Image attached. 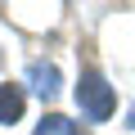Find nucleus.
Here are the masks:
<instances>
[{
  "label": "nucleus",
  "instance_id": "obj_1",
  "mask_svg": "<svg viewBox=\"0 0 135 135\" xmlns=\"http://www.w3.org/2000/svg\"><path fill=\"white\" fill-rule=\"evenodd\" d=\"M77 104H81V113L90 122H108L113 108H117V95H113V86L95 72V68H86L81 81H77Z\"/></svg>",
  "mask_w": 135,
  "mask_h": 135
},
{
  "label": "nucleus",
  "instance_id": "obj_2",
  "mask_svg": "<svg viewBox=\"0 0 135 135\" xmlns=\"http://www.w3.org/2000/svg\"><path fill=\"white\" fill-rule=\"evenodd\" d=\"M23 108H27V95H23V86L5 81V86H0V122H5V126L23 122Z\"/></svg>",
  "mask_w": 135,
  "mask_h": 135
},
{
  "label": "nucleus",
  "instance_id": "obj_3",
  "mask_svg": "<svg viewBox=\"0 0 135 135\" xmlns=\"http://www.w3.org/2000/svg\"><path fill=\"white\" fill-rule=\"evenodd\" d=\"M27 77L36 81V95H45V99L59 90V68H54V63H32V72H27Z\"/></svg>",
  "mask_w": 135,
  "mask_h": 135
},
{
  "label": "nucleus",
  "instance_id": "obj_4",
  "mask_svg": "<svg viewBox=\"0 0 135 135\" xmlns=\"http://www.w3.org/2000/svg\"><path fill=\"white\" fill-rule=\"evenodd\" d=\"M32 135H81V126L68 122L63 113H50V117H41V126H36Z\"/></svg>",
  "mask_w": 135,
  "mask_h": 135
}]
</instances>
